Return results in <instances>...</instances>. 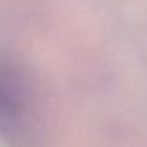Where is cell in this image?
Here are the masks:
<instances>
[{
    "instance_id": "obj_1",
    "label": "cell",
    "mask_w": 147,
    "mask_h": 147,
    "mask_svg": "<svg viewBox=\"0 0 147 147\" xmlns=\"http://www.w3.org/2000/svg\"><path fill=\"white\" fill-rule=\"evenodd\" d=\"M0 97H2V95H0ZM0 108H2V106H0Z\"/></svg>"
}]
</instances>
